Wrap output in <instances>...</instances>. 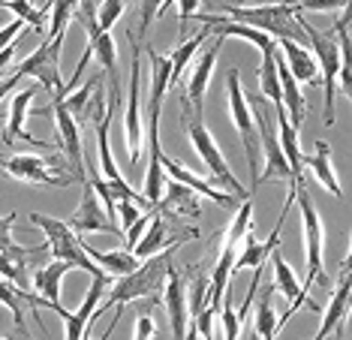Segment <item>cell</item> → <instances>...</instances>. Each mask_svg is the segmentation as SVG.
<instances>
[{
  "instance_id": "10",
  "label": "cell",
  "mask_w": 352,
  "mask_h": 340,
  "mask_svg": "<svg viewBox=\"0 0 352 340\" xmlns=\"http://www.w3.org/2000/svg\"><path fill=\"white\" fill-rule=\"evenodd\" d=\"M0 172L34 187H69L76 181L67 175L69 169L63 157H39V153H19V157H0Z\"/></svg>"
},
{
  "instance_id": "5",
  "label": "cell",
  "mask_w": 352,
  "mask_h": 340,
  "mask_svg": "<svg viewBox=\"0 0 352 340\" xmlns=\"http://www.w3.org/2000/svg\"><path fill=\"white\" fill-rule=\"evenodd\" d=\"M181 124H184V133H187L190 145H193V151L202 157L208 172L214 175V181H220L223 187H229L232 193H235L238 202L250 199V190H244L241 184H238V178L232 175V169L226 163V157H223V151L217 148V142H214V136L208 133V127L202 124V111H196L187 100H181Z\"/></svg>"
},
{
  "instance_id": "3",
  "label": "cell",
  "mask_w": 352,
  "mask_h": 340,
  "mask_svg": "<svg viewBox=\"0 0 352 340\" xmlns=\"http://www.w3.org/2000/svg\"><path fill=\"white\" fill-rule=\"evenodd\" d=\"M175 250L178 247H166L148 259H139V268L124 274V277H118V283H111L109 301L94 310V319L102 317L109 307H126L130 301H135V298H157L166 286V274H169Z\"/></svg>"
},
{
  "instance_id": "21",
  "label": "cell",
  "mask_w": 352,
  "mask_h": 340,
  "mask_svg": "<svg viewBox=\"0 0 352 340\" xmlns=\"http://www.w3.org/2000/svg\"><path fill=\"white\" fill-rule=\"evenodd\" d=\"M157 211L166 214V217H175V220H187V217L190 220H196L199 217V193L190 190L187 184L169 178L163 202H157Z\"/></svg>"
},
{
  "instance_id": "4",
  "label": "cell",
  "mask_w": 352,
  "mask_h": 340,
  "mask_svg": "<svg viewBox=\"0 0 352 340\" xmlns=\"http://www.w3.org/2000/svg\"><path fill=\"white\" fill-rule=\"evenodd\" d=\"M220 12L226 19L256 28L262 34L274 39H292V43L307 45V34H304V21L298 19V6L289 3H265V6H229L223 3Z\"/></svg>"
},
{
  "instance_id": "16",
  "label": "cell",
  "mask_w": 352,
  "mask_h": 340,
  "mask_svg": "<svg viewBox=\"0 0 352 340\" xmlns=\"http://www.w3.org/2000/svg\"><path fill=\"white\" fill-rule=\"evenodd\" d=\"M54 127H58V139H60V153L63 163L73 172L76 181H87L85 175V151H82V129L78 120L73 118V111L63 106V100H54Z\"/></svg>"
},
{
  "instance_id": "11",
  "label": "cell",
  "mask_w": 352,
  "mask_h": 340,
  "mask_svg": "<svg viewBox=\"0 0 352 340\" xmlns=\"http://www.w3.org/2000/svg\"><path fill=\"white\" fill-rule=\"evenodd\" d=\"M30 223L39 226V229L45 232V238H49V253L54 259H63V262H69L73 268H82L87 274H100L102 271L100 265L87 256L82 238H78V235L69 229L63 220H54V217H45V214L34 211V214H30Z\"/></svg>"
},
{
  "instance_id": "22",
  "label": "cell",
  "mask_w": 352,
  "mask_h": 340,
  "mask_svg": "<svg viewBox=\"0 0 352 340\" xmlns=\"http://www.w3.org/2000/svg\"><path fill=\"white\" fill-rule=\"evenodd\" d=\"M220 48H223V36H217V43L211 48H205L202 58H199L196 70L190 72V82H187V91H184L181 100H187L196 111H202V103H205V91H208V82H211V72H214V63L220 58Z\"/></svg>"
},
{
  "instance_id": "33",
  "label": "cell",
  "mask_w": 352,
  "mask_h": 340,
  "mask_svg": "<svg viewBox=\"0 0 352 340\" xmlns=\"http://www.w3.org/2000/svg\"><path fill=\"white\" fill-rule=\"evenodd\" d=\"M268 256H271V271H274V289H280V293L286 295V301H292V298L301 293V280L295 277V271L289 268V262H286L277 247L271 250Z\"/></svg>"
},
{
  "instance_id": "32",
  "label": "cell",
  "mask_w": 352,
  "mask_h": 340,
  "mask_svg": "<svg viewBox=\"0 0 352 340\" xmlns=\"http://www.w3.org/2000/svg\"><path fill=\"white\" fill-rule=\"evenodd\" d=\"M205 36H208V28H202V30H199V34H193L190 39H181V43H178V48H175V52L169 54V67H172L169 87H172V85H181V78H184V70H187V63L193 61L196 48H202Z\"/></svg>"
},
{
  "instance_id": "26",
  "label": "cell",
  "mask_w": 352,
  "mask_h": 340,
  "mask_svg": "<svg viewBox=\"0 0 352 340\" xmlns=\"http://www.w3.org/2000/svg\"><path fill=\"white\" fill-rule=\"evenodd\" d=\"M314 153L310 157H301V166H307L310 172H314V178L322 187L331 193L334 199H340L343 196V190H340V181H338V175H334V163H331V145L328 142H322L319 139L316 145H314Z\"/></svg>"
},
{
  "instance_id": "12",
  "label": "cell",
  "mask_w": 352,
  "mask_h": 340,
  "mask_svg": "<svg viewBox=\"0 0 352 340\" xmlns=\"http://www.w3.org/2000/svg\"><path fill=\"white\" fill-rule=\"evenodd\" d=\"M63 36L67 34H58V36H49V43H43L36 52H30L25 61L15 67L21 78H36L43 82L45 91H52L58 100H63L67 87H63V78H60V48H63Z\"/></svg>"
},
{
  "instance_id": "44",
  "label": "cell",
  "mask_w": 352,
  "mask_h": 340,
  "mask_svg": "<svg viewBox=\"0 0 352 340\" xmlns=\"http://www.w3.org/2000/svg\"><path fill=\"white\" fill-rule=\"evenodd\" d=\"M199 12V0H178V24H181V39H187V21H193Z\"/></svg>"
},
{
  "instance_id": "31",
  "label": "cell",
  "mask_w": 352,
  "mask_h": 340,
  "mask_svg": "<svg viewBox=\"0 0 352 340\" xmlns=\"http://www.w3.org/2000/svg\"><path fill=\"white\" fill-rule=\"evenodd\" d=\"M85 250L109 277H124V274L139 268V259H135L133 250H111V253H102V250H94L91 244H85Z\"/></svg>"
},
{
  "instance_id": "14",
  "label": "cell",
  "mask_w": 352,
  "mask_h": 340,
  "mask_svg": "<svg viewBox=\"0 0 352 340\" xmlns=\"http://www.w3.org/2000/svg\"><path fill=\"white\" fill-rule=\"evenodd\" d=\"M184 220H175V217H166L157 211L154 205V217H151V223L145 226V232L139 235V241L133 244V253L135 259H148L160 253L163 247H181L184 241H193L199 238V229H193V226H181Z\"/></svg>"
},
{
  "instance_id": "25",
  "label": "cell",
  "mask_w": 352,
  "mask_h": 340,
  "mask_svg": "<svg viewBox=\"0 0 352 340\" xmlns=\"http://www.w3.org/2000/svg\"><path fill=\"white\" fill-rule=\"evenodd\" d=\"M67 271H73V265L63 262V259H52L49 265L36 268L34 289H36V295L45 301V307H58L60 304V283H63V277H67Z\"/></svg>"
},
{
  "instance_id": "20",
  "label": "cell",
  "mask_w": 352,
  "mask_h": 340,
  "mask_svg": "<svg viewBox=\"0 0 352 340\" xmlns=\"http://www.w3.org/2000/svg\"><path fill=\"white\" fill-rule=\"evenodd\" d=\"M163 301H166V313H169V322H172V334L181 340L187 334V289H184V277L175 265H169V274H166Z\"/></svg>"
},
{
  "instance_id": "6",
  "label": "cell",
  "mask_w": 352,
  "mask_h": 340,
  "mask_svg": "<svg viewBox=\"0 0 352 340\" xmlns=\"http://www.w3.org/2000/svg\"><path fill=\"white\" fill-rule=\"evenodd\" d=\"M247 100H250V111H253V120H256V133H259L262 153H265V169L259 172V178H256V184H268V181L295 184V175H292L289 163H286L283 148H280V139H277L274 106H271V103H268L262 94L247 96Z\"/></svg>"
},
{
  "instance_id": "43",
  "label": "cell",
  "mask_w": 352,
  "mask_h": 340,
  "mask_svg": "<svg viewBox=\"0 0 352 340\" xmlns=\"http://www.w3.org/2000/svg\"><path fill=\"white\" fill-rule=\"evenodd\" d=\"M145 211H148V208H145ZM139 214H142V208L135 205V202H130V199H118V220H121L124 232L130 229L135 220H139Z\"/></svg>"
},
{
  "instance_id": "2",
  "label": "cell",
  "mask_w": 352,
  "mask_h": 340,
  "mask_svg": "<svg viewBox=\"0 0 352 340\" xmlns=\"http://www.w3.org/2000/svg\"><path fill=\"white\" fill-rule=\"evenodd\" d=\"M148 58H151V100H148V175H145V199L148 202H160L163 196V166H160V109H163V96L166 87H169V58H163L160 52L148 48Z\"/></svg>"
},
{
  "instance_id": "15",
  "label": "cell",
  "mask_w": 352,
  "mask_h": 340,
  "mask_svg": "<svg viewBox=\"0 0 352 340\" xmlns=\"http://www.w3.org/2000/svg\"><path fill=\"white\" fill-rule=\"evenodd\" d=\"M82 187H85L82 190V202H78V208L73 211V217H67L63 223H67L76 235H97V232L121 235L124 229L115 223V217H109V211L102 208V202H100L97 193H94L91 181H85Z\"/></svg>"
},
{
  "instance_id": "19",
  "label": "cell",
  "mask_w": 352,
  "mask_h": 340,
  "mask_svg": "<svg viewBox=\"0 0 352 340\" xmlns=\"http://www.w3.org/2000/svg\"><path fill=\"white\" fill-rule=\"evenodd\" d=\"M349 256L340 262V274H338V286H334V293H331V301H328L325 307V313H322V326H319L316 331V337L322 340L328 337L331 331H340L343 326V319H346V310H349Z\"/></svg>"
},
{
  "instance_id": "18",
  "label": "cell",
  "mask_w": 352,
  "mask_h": 340,
  "mask_svg": "<svg viewBox=\"0 0 352 340\" xmlns=\"http://www.w3.org/2000/svg\"><path fill=\"white\" fill-rule=\"evenodd\" d=\"M36 96V87H28V91L15 94L10 100V115H6V127H3V145L10 148L15 142H28L34 148H52L49 142H39L36 136L28 133V111H30V103Z\"/></svg>"
},
{
  "instance_id": "39",
  "label": "cell",
  "mask_w": 352,
  "mask_h": 340,
  "mask_svg": "<svg viewBox=\"0 0 352 340\" xmlns=\"http://www.w3.org/2000/svg\"><path fill=\"white\" fill-rule=\"evenodd\" d=\"M220 319H223V328H220V334L223 337H238L241 334V319H238V313H235V307H232V301L226 295H223V304H220Z\"/></svg>"
},
{
  "instance_id": "7",
  "label": "cell",
  "mask_w": 352,
  "mask_h": 340,
  "mask_svg": "<svg viewBox=\"0 0 352 340\" xmlns=\"http://www.w3.org/2000/svg\"><path fill=\"white\" fill-rule=\"evenodd\" d=\"M73 19L82 24L85 34H87V52L82 54V61L76 63V76L69 78L67 85H63L67 91L78 85V78H82V72H85V67H87V61H91V58L100 61L102 76H115V72H118V48H115V39H111V30L100 28V21H97V6H94V0H82Z\"/></svg>"
},
{
  "instance_id": "28",
  "label": "cell",
  "mask_w": 352,
  "mask_h": 340,
  "mask_svg": "<svg viewBox=\"0 0 352 340\" xmlns=\"http://www.w3.org/2000/svg\"><path fill=\"white\" fill-rule=\"evenodd\" d=\"M232 262H235V244H226V241H223L217 265H214L211 280H208V307L205 310H211V313L220 310L223 295H226V286H229V277H232Z\"/></svg>"
},
{
  "instance_id": "24",
  "label": "cell",
  "mask_w": 352,
  "mask_h": 340,
  "mask_svg": "<svg viewBox=\"0 0 352 340\" xmlns=\"http://www.w3.org/2000/svg\"><path fill=\"white\" fill-rule=\"evenodd\" d=\"M277 45L283 48V61L289 67L295 82H307V85H319V63L310 52V45L292 43V39H277Z\"/></svg>"
},
{
  "instance_id": "35",
  "label": "cell",
  "mask_w": 352,
  "mask_h": 340,
  "mask_svg": "<svg viewBox=\"0 0 352 340\" xmlns=\"http://www.w3.org/2000/svg\"><path fill=\"white\" fill-rule=\"evenodd\" d=\"M205 307H208V277H205V271H199V265H196V268L190 271V313H193L190 319H193V326H196V319L202 317Z\"/></svg>"
},
{
  "instance_id": "45",
  "label": "cell",
  "mask_w": 352,
  "mask_h": 340,
  "mask_svg": "<svg viewBox=\"0 0 352 340\" xmlns=\"http://www.w3.org/2000/svg\"><path fill=\"white\" fill-rule=\"evenodd\" d=\"M25 28H28V24L21 19H12L10 24H3V28H0V52H3L6 45H12L15 36H21V30H25Z\"/></svg>"
},
{
  "instance_id": "8",
  "label": "cell",
  "mask_w": 352,
  "mask_h": 340,
  "mask_svg": "<svg viewBox=\"0 0 352 340\" xmlns=\"http://www.w3.org/2000/svg\"><path fill=\"white\" fill-rule=\"evenodd\" d=\"M226 100H229V115L235 124L238 136H241L244 153H247V166H250V196L259 190L256 178H259V133H256V120L250 111V100L241 91V72L238 67H232L226 72Z\"/></svg>"
},
{
  "instance_id": "42",
  "label": "cell",
  "mask_w": 352,
  "mask_h": 340,
  "mask_svg": "<svg viewBox=\"0 0 352 340\" xmlns=\"http://www.w3.org/2000/svg\"><path fill=\"white\" fill-rule=\"evenodd\" d=\"M163 6H166V0H142L139 3V39L148 34V28L154 24L157 15L163 12Z\"/></svg>"
},
{
  "instance_id": "29",
  "label": "cell",
  "mask_w": 352,
  "mask_h": 340,
  "mask_svg": "<svg viewBox=\"0 0 352 340\" xmlns=\"http://www.w3.org/2000/svg\"><path fill=\"white\" fill-rule=\"evenodd\" d=\"M25 301L34 304V307H45V301L39 298L36 293H28V289H19L15 283L3 280L0 277V304L6 307V310L12 313L15 319V328L21 331V334H28V322H25Z\"/></svg>"
},
{
  "instance_id": "17",
  "label": "cell",
  "mask_w": 352,
  "mask_h": 340,
  "mask_svg": "<svg viewBox=\"0 0 352 340\" xmlns=\"http://www.w3.org/2000/svg\"><path fill=\"white\" fill-rule=\"evenodd\" d=\"M106 289H109V274L100 271V274H94L91 289H87L85 301L78 304L76 310H63L60 304L52 307V310L60 313V319H63V334H67V340H82V337H85L87 326H94V310L100 307V298H102V293H106Z\"/></svg>"
},
{
  "instance_id": "23",
  "label": "cell",
  "mask_w": 352,
  "mask_h": 340,
  "mask_svg": "<svg viewBox=\"0 0 352 340\" xmlns=\"http://www.w3.org/2000/svg\"><path fill=\"white\" fill-rule=\"evenodd\" d=\"M160 166L166 169V172H169V178H175V181H181V184H187L190 190H196L199 196H208L211 202H217V205H223V208H235V196H226V193L223 190H217L214 187L211 181H202V178H199L193 169H187V166H181V163H175L172 157H160Z\"/></svg>"
},
{
  "instance_id": "47",
  "label": "cell",
  "mask_w": 352,
  "mask_h": 340,
  "mask_svg": "<svg viewBox=\"0 0 352 340\" xmlns=\"http://www.w3.org/2000/svg\"><path fill=\"white\" fill-rule=\"evenodd\" d=\"M19 82H21V76L19 72H12V76H6V78H0V100H3V96H10L15 87H19Z\"/></svg>"
},
{
  "instance_id": "30",
  "label": "cell",
  "mask_w": 352,
  "mask_h": 340,
  "mask_svg": "<svg viewBox=\"0 0 352 340\" xmlns=\"http://www.w3.org/2000/svg\"><path fill=\"white\" fill-rule=\"evenodd\" d=\"M259 78V94L265 96L271 106H283V91H280V78H277V48H265L262 52V63L256 70Z\"/></svg>"
},
{
  "instance_id": "46",
  "label": "cell",
  "mask_w": 352,
  "mask_h": 340,
  "mask_svg": "<svg viewBox=\"0 0 352 340\" xmlns=\"http://www.w3.org/2000/svg\"><path fill=\"white\" fill-rule=\"evenodd\" d=\"M133 334L135 337H154L157 334V328H154V322H151V317H148V313H142V317L139 319H135V328H133Z\"/></svg>"
},
{
  "instance_id": "41",
  "label": "cell",
  "mask_w": 352,
  "mask_h": 340,
  "mask_svg": "<svg viewBox=\"0 0 352 340\" xmlns=\"http://www.w3.org/2000/svg\"><path fill=\"white\" fill-rule=\"evenodd\" d=\"M124 15V0H102V3L97 6V21H100V28H106L111 30L115 28V21Z\"/></svg>"
},
{
  "instance_id": "40",
  "label": "cell",
  "mask_w": 352,
  "mask_h": 340,
  "mask_svg": "<svg viewBox=\"0 0 352 340\" xmlns=\"http://www.w3.org/2000/svg\"><path fill=\"white\" fill-rule=\"evenodd\" d=\"M0 277L15 283L19 289H28V271H25V265L12 262V259L3 256V253H0Z\"/></svg>"
},
{
  "instance_id": "13",
  "label": "cell",
  "mask_w": 352,
  "mask_h": 340,
  "mask_svg": "<svg viewBox=\"0 0 352 340\" xmlns=\"http://www.w3.org/2000/svg\"><path fill=\"white\" fill-rule=\"evenodd\" d=\"M130 45H133V61H130V91H126V111H124V139H126V151H130V166L139 169L142 142H145V120H142V87H139L142 58H139V43H135L133 34H130Z\"/></svg>"
},
{
  "instance_id": "9",
  "label": "cell",
  "mask_w": 352,
  "mask_h": 340,
  "mask_svg": "<svg viewBox=\"0 0 352 340\" xmlns=\"http://www.w3.org/2000/svg\"><path fill=\"white\" fill-rule=\"evenodd\" d=\"M304 34H307V45L319 63V85H322V124L334 127V103H338V76H340V48L338 36L322 34L314 24L304 21Z\"/></svg>"
},
{
  "instance_id": "34",
  "label": "cell",
  "mask_w": 352,
  "mask_h": 340,
  "mask_svg": "<svg viewBox=\"0 0 352 340\" xmlns=\"http://www.w3.org/2000/svg\"><path fill=\"white\" fill-rule=\"evenodd\" d=\"M262 298H259V307H256V334L259 337H274L277 334V313L271 307V295H274V286H265L259 289Z\"/></svg>"
},
{
  "instance_id": "38",
  "label": "cell",
  "mask_w": 352,
  "mask_h": 340,
  "mask_svg": "<svg viewBox=\"0 0 352 340\" xmlns=\"http://www.w3.org/2000/svg\"><path fill=\"white\" fill-rule=\"evenodd\" d=\"M78 3L82 0H52V21H49V36H58V34H67V24L69 19L76 15Z\"/></svg>"
},
{
  "instance_id": "37",
  "label": "cell",
  "mask_w": 352,
  "mask_h": 340,
  "mask_svg": "<svg viewBox=\"0 0 352 340\" xmlns=\"http://www.w3.org/2000/svg\"><path fill=\"white\" fill-rule=\"evenodd\" d=\"M0 6H6L15 19H21L28 24V28H34L43 34V28H45V12L43 10H36L30 0H0Z\"/></svg>"
},
{
  "instance_id": "27",
  "label": "cell",
  "mask_w": 352,
  "mask_h": 340,
  "mask_svg": "<svg viewBox=\"0 0 352 340\" xmlns=\"http://www.w3.org/2000/svg\"><path fill=\"white\" fill-rule=\"evenodd\" d=\"M274 124H277V139H280V148H283V157L289 163L295 181H304V166H301V145H298V129L289 124L286 118V109L283 106H274Z\"/></svg>"
},
{
  "instance_id": "36",
  "label": "cell",
  "mask_w": 352,
  "mask_h": 340,
  "mask_svg": "<svg viewBox=\"0 0 352 340\" xmlns=\"http://www.w3.org/2000/svg\"><path fill=\"white\" fill-rule=\"evenodd\" d=\"M250 223H253V196L250 199H241V208H238V214L232 217V223H229V232H226V244H241L244 241V235L250 232Z\"/></svg>"
},
{
  "instance_id": "1",
  "label": "cell",
  "mask_w": 352,
  "mask_h": 340,
  "mask_svg": "<svg viewBox=\"0 0 352 340\" xmlns=\"http://www.w3.org/2000/svg\"><path fill=\"white\" fill-rule=\"evenodd\" d=\"M292 202L298 205V211H301V232H304V259H307V277H304L301 283V293L292 298L289 307L283 310V317H277V331L289 322L295 313L301 310L304 304L310 307V310H319V307L310 301L307 293H310V286L319 280V283H331L325 277V268H322V262H325V226H322V217H319L316 211V205H314V196L307 193V187H304V181H295V187H292Z\"/></svg>"
}]
</instances>
